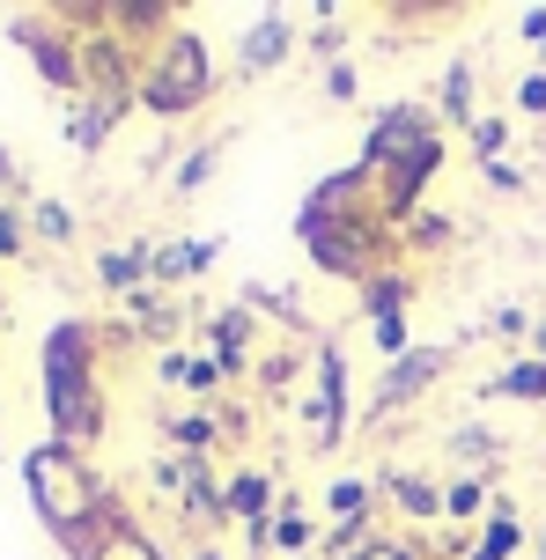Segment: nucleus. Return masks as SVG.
<instances>
[{"label":"nucleus","instance_id":"nucleus-6","mask_svg":"<svg viewBox=\"0 0 546 560\" xmlns=\"http://www.w3.org/2000/svg\"><path fill=\"white\" fill-rule=\"evenodd\" d=\"M451 362H458V347H451V339H429V347H414V354H399V362H384L370 406H362V428H384L392 413L421 406V392H429V384H435Z\"/></svg>","mask_w":546,"mask_h":560},{"label":"nucleus","instance_id":"nucleus-1","mask_svg":"<svg viewBox=\"0 0 546 560\" xmlns=\"http://www.w3.org/2000/svg\"><path fill=\"white\" fill-rule=\"evenodd\" d=\"M295 244H303V258L325 280H355V288L370 273H384V266H399V236L376 214V177L362 163L333 170V177H317L311 192H303Z\"/></svg>","mask_w":546,"mask_h":560},{"label":"nucleus","instance_id":"nucleus-34","mask_svg":"<svg viewBox=\"0 0 546 560\" xmlns=\"http://www.w3.org/2000/svg\"><path fill=\"white\" fill-rule=\"evenodd\" d=\"M518 112H532V118H546V67H532L518 82Z\"/></svg>","mask_w":546,"mask_h":560},{"label":"nucleus","instance_id":"nucleus-24","mask_svg":"<svg viewBox=\"0 0 546 560\" xmlns=\"http://www.w3.org/2000/svg\"><path fill=\"white\" fill-rule=\"evenodd\" d=\"M171 428V443H177V457H214V443H222V428L207 413H171L163 420Z\"/></svg>","mask_w":546,"mask_h":560},{"label":"nucleus","instance_id":"nucleus-30","mask_svg":"<svg viewBox=\"0 0 546 560\" xmlns=\"http://www.w3.org/2000/svg\"><path fill=\"white\" fill-rule=\"evenodd\" d=\"M451 236H458V229L443 222V214H414V222H406V244H414V252H451Z\"/></svg>","mask_w":546,"mask_h":560},{"label":"nucleus","instance_id":"nucleus-33","mask_svg":"<svg viewBox=\"0 0 546 560\" xmlns=\"http://www.w3.org/2000/svg\"><path fill=\"white\" fill-rule=\"evenodd\" d=\"M214 428H222V443H252V406L222 398V406H214Z\"/></svg>","mask_w":546,"mask_h":560},{"label":"nucleus","instance_id":"nucleus-31","mask_svg":"<svg viewBox=\"0 0 546 560\" xmlns=\"http://www.w3.org/2000/svg\"><path fill=\"white\" fill-rule=\"evenodd\" d=\"M30 229H37V236H45V244H74V214H67V207H59V199H45V207H37V214H30Z\"/></svg>","mask_w":546,"mask_h":560},{"label":"nucleus","instance_id":"nucleus-45","mask_svg":"<svg viewBox=\"0 0 546 560\" xmlns=\"http://www.w3.org/2000/svg\"><path fill=\"white\" fill-rule=\"evenodd\" d=\"M539 67H546V45H539Z\"/></svg>","mask_w":546,"mask_h":560},{"label":"nucleus","instance_id":"nucleus-16","mask_svg":"<svg viewBox=\"0 0 546 560\" xmlns=\"http://www.w3.org/2000/svg\"><path fill=\"white\" fill-rule=\"evenodd\" d=\"M222 258V236H193V244H155V288H185V280H200L207 266Z\"/></svg>","mask_w":546,"mask_h":560},{"label":"nucleus","instance_id":"nucleus-38","mask_svg":"<svg viewBox=\"0 0 546 560\" xmlns=\"http://www.w3.org/2000/svg\"><path fill=\"white\" fill-rule=\"evenodd\" d=\"M488 325H495L488 339H518V332H532V325H524V310H495Z\"/></svg>","mask_w":546,"mask_h":560},{"label":"nucleus","instance_id":"nucleus-10","mask_svg":"<svg viewBox=\"0 0 546 560\" xmlns=\"http://www.w3.org/2000/svg\"><path fill=\"white\" fill-rule=\"evenodd\" d=\"M435 133H443L435 104H421V96H406V104H384V112L370 118V133H362V170L399 163L406 148H421V140H435Z\"/></svg>","mask_w":546,"mask_h":560},{"label":"nucleus","instance_id":"nucleus-22","mask_svg":"<svg viewBox=\"0 0 546 560\" xmlns=\"http://www.w3.org/2000/svg\"><path fill=\"white\" fill-rule=\"evenodd\" d=\"M376 502H384V487H376V479H355V472L325 487V516H333V524H370Z\"/></svg>","mask_w":546,"mask_h":560},{"label":"nucleus","instance_id":"nucleus-14","mask_svg":"<svg viewBox=\"0 0 546 560\" xmlns=\"http://www.w3.org/2000/svg\"><path fill=\"white\" fill-rule=\"evenodd\" d=\"M252 332H259V325H252V310H244V303L214 310V325H207V339H214V369H222L230 384L252 369Z\"/></svg>","mask_w":546,"mask_h":560},{"label":"nucleus","instance_id":"nucleus-37","mask_svg":"<svg viewBox=\"0 0 546 560\" xmlns=\"http://www.w3.org/2000/svg\"><path fill=\"white\" fill-rule=\"evenodd\" d=\"M480 177H488L495 192H518L524 185V170H510V163H480Z\"/></svg>","mask_w":546,"mask_h":560},{"label":"nucleus","instance_id":"nucleus-2","mask_svg":"<svg viewBox=\"0 0 546 560\" xmlns=\"http://www.w3.org/2000/svg\"><path fill=\"white\" fill-rule=\"evenodd\" d=\"M96 347H104V325L89 317H59L45 332V413H53V443L89 450L104 435V384H96Z\"/></svg>","mask_w":546,"mask_h":560},{"label":"nucleus","instance_id":"nucleus-39","mask_svg":"<svg viewBox=\"0 0 546 560\" xmlns=\"http://www.w3.org/2000/svg\"><path fill=\"white\" fill-rule=\"evenodd\" d=\"M524 45H532V52H539V45H546V8H524Z\"/></svg>","mask_w":546,"mask_h":560},{"label":"nucleus","instance_id":"nucleus-7","mask_svg":"<svg viewBox=\"0 0 546 560\" xmlns=\"http://www.w3.org/2000/svg\"><path fill=\"white\" fill-rule=\"evenodd\" d=\"M362 317H370V339L384 347V362H399V354H414V295H421V280L406 273V266H384V273H370L362 288Z\"/></svg>","mask_w":546,"mask_h":560},{"label":"nucleus","instance_id":"nucleus-42","mask_svg":"<svg viewBox=\"0 0 546 560\" xmlns=\"http://www.w3.org/2000/svg\"><path fill=\"white\" fill-rule=\"evenodd\" d=\"M0 192H15V163H8V148H0Z\"/></svg>","mask_w":546,"mask_h":560},{"label":"nucleus","instance_id":"nucleus-19","mask_svg":"<svg viewBox=\"0 0 546 560\" xmlns=\"http://www.w3.org/2000/svg\"><path fill=\"white\" fill-rule=\"evenodd\" d=\"M325 538H317V516L295 494H281V509H274V553H288V560H311Z\"/></svg>","mask_w":546,"mask_h":560},{"label":"nucleus","instance_id":"nucleus-3","mask_svg":"<svg viewBox=\"0 0 546 560\" xmlns=\"http://www.w3.org/2000/svg\"><path fill=\"white\" fill-rule=\"evenodd\" d=\"M23 479H30V502H37V516H45V532L53 538H74L104 509V479L89 472V457L74 443H37L23 457Z\"/></svg>","mask_w":546,"mask_h":560},{"label":"nucleus","instance_id":"nucleus-4","mask_svg":"<svg viewBox=\"0 0 546 560\" xmlns=\"http://www.w3.org/2000/svg\"><path fill=\"white\" fill-rule=\"evenodd\" d=\"M214 96V52H207V37L193 23H177L141 67V112H155L163 126L177 118H193Z\"/></svg>","mask_w":546,"mask_h":560},{"label":"nucleus","instance_id":"nucleus-20","mask_svg":"<svg viewBox=\"0 0 546 560\" xmlns=\"http://www.w3.org/2000/svg\"><path fill=\"white\" fill-rule=\"evenodd\" d=\"M163 384H177V392H193V398H222V369H214V354H185V347H171L163 354Z\"/></svg>","mask_w":546,"mask_h":560},{"label":"nucleus","instance_id":"nucleus-12","mask_svg":"<svg viewBox=\"0 0 546 560\" xmlns=\"http://www.w3.org/2000/svg\"><path fill=\"white\" fill-rule=\"evenodd\" d=\"M222 509H230V524H244V532H266L274 509H281V487H274V472L244 465L236 479H222Z\"/></svg>","mask_w":546,"mask_h":560},{"label":"nucleus","instance_id":"nucleus-28","mask_svg":"<svg viewBox=\"0 0 546 560\" xmlns=\"http://www.w3.org/2000/svg\"><path fill=\"white\" fill-rule=\"evenodd\" d=\"M214 163H222V148H214V140H200V148H185V163H177V192H200L207 177H214Z\"/></svg>","mask_w":546,"mask_h":560},{"label":"nucleus","instance_id":"nucleus-43","mask_svg":"<svg viewBox=\"0 0 546 560\" xmlns=\"http://www.w3.org/2000/svg\"><path fill=\"white\" fill-rule=\"evenodd\" d=\"M532 354H539V362H546V325H532Z\"/></svg>","mask_w":546,"mask_h":560},{"label":"nucleus","instance_id":"nucleus-29","mask_svg":"<svg viewBox=\"0 0 546 560\" xmlns=\"http://www.w3.org/2000/svg\"><path fill=\"white\" fill-rule=\"evenodd\" d=\"M495 450H502V435H495V428H458V435H451V457L480 465V472L495 465Z\"/></svg>","mask_w":546,"mask_h":560},{"label":"nucleus","instance_id":"nucleus-40","mask_svg":"<svg viewBox=\"0 0 546 560\" xmlns=\"http://www.w3.org/2000/svg\"><path fill=\"white\" fill-rule=\"evenodd\" d=\"M185 560H222V546H207V538H193V546H185Z\"/></svg>","mask_w":546,"mask_h":560},{"label":"nucleus","instance_id":"nucleus-32","mask_svg":"<svg viewBox=\"0 0 546 560\" xmlns=\"http://www.w3.org/2000/svg\"><path fill=\"white\" fill-rule=\"evenodd\" d=\"M355 89H362V67L355 59H333L325 67V104H355Z\"/></svg>","mask_w":546,"mask_h":560},{"label":"nucleus","instance_id":"nucleus-44","mask_svg":"<svg viewBox=\"0 0 546 560\" xmlns=\"http://www.w3.org/2000/svg\"><path fill=\"white\" fill-rule=\"evenodd\" d=\"M532 560H546V532H539V553H532Z\"/></svg>","mask_w":546,"mask_h":560},{"label":"nucleus","instance_id":"nucleus-21","mask_svg":"<svg viewBox=\"0 0 546 560\" xmlns=\"http://www.w3.org/2000/svg\"><path fill=\"white\" fill-rule=\"evenodd\" d=\"M518 553H524V524H518V509L495 502V516L480 524V538L465 546V560H518Z\"/></svg>","mask_w":546,"mask_h":560},{"label":"nucleus","instance_id":"nucleus-41","mask_svg":"<svg viewBox=\"0 0 546 560\" xmlns=\"http://www.w3.org/2000/svg\"><path fill=\"white\" fill-rule=\"evenodd\" d=\"M347 560H392V546H355Z\"/></svg>","mask_w":546,"mask_h":560},{"label":"nucleus","instance_id":"nucleus-23","mask_svg":"<svg viewBox=\"0 0 546 560\" xmlns=\"http://www.w3.org/2000/svg\"><path fill=\"white\" fill-rule=\"evenodd\" d=\"M480 398H518V406H539V398H546V362H539V354H524V362L495 369L488 384H480Z\"/></svg>","mask_w":546,"mask_h":560},{"label":"nucleus","instance_id":"nucleus-9","mask_svg":"<svg viewBox=\"0 0 546 560\" xmlns=\"http://www.w3.org/2000/svg\"><path fill=\"white\" fill-rule=\"evenodd\" d=\"M435 170H443V133L421 140V148H406L399 163L370 170V177H376V214H384L392 229H406V222H414V207H421V192L435 185Z\"/></svg>","mask_w":546,"mask_h":560},{"label":"nucleus","instance_id":"nucleus-5","mask_svg":"<svg viewBox=\"0 0 546 560\" xmlns=\"http://www.w3.org/2000/svg\"><path fill=\"white\" fill-rule=\"evenodd\" d=\"M340 435H347V347L317 339L311 384H303V443L325 457V450H340Z\"/></svg>","mask_w":546,"mask_h":560},{"label":"nucleus","instance_id":"nucleus-17","mask_svg":"<svg viewBox=\"0 0 546 560\" xmlns=\"http://www.w3.org/2000/svg\"><path fill=\"white\" fill-rule=\"evenodd\" d=\"M376 487L399 502L406 524H435V516H443V487H435V479H421V472H406V465H392V472L376 479Z\"/></svg>","mask_w":546,"mask_h":560},{"label":"nucleus","instance_id":"nucleus-11","mask_svg":"<svg viewBox=\"0 0 546 560\" xmlns=\"http://www.w3.org/2000/svg\"><path fill=\"white\" fill-rule=\"evenodd\" d=\"M303 45V23L288 15V8H259L252 23H244V37H236V82H259V74H274L288 52Z\"/></svg>","mask_w":546,"mask_h":560},{"label":"nucleus","instance_id":"nucleus-13","mask_svg":"<svg viewBox=\"0 0 546 560\" xmlns=\"http://www.w3.org/2000/svg\"><path fill=\"white\" fill-rule=\"evenodd\" d=\"M171 30H177V8H171V0H112V37H118V45L155 52Z\"/></svg>","mask_w":546,"mask_h":560},{"label":"nucleus","instance_id":"nucleus-8","mask_svg":"<svg viewBox=\"0 0 546 560\" xmlns=\"http://www.w3.org/2000/svg\"><path fill=\"white\" fill-rule=\"evenodd\" d=\"M8 37L37 59V74H45L67 104H82V96H89V89H82V37H67L53 15H15V23H8Z\"/></svg>","mask_w":546,"mask_h":560},{"label":"nucleus","instance_id":"nucleus-25","mask_svg":"<svg viewBox=\"0 0 546 560\" xmlns=\"http://www.w3.org/2000/svg\"><path fill=\"white\" fill-rule=\"evenodd\" d=\"M443 516H451V524H488V516H495L488 479H458V487H443Z\"/></svg>","mask_w":546,"mask_h":560},{"label":"nucleus","instance_id":"nucleus-27","mask_svg":"<svg viewBox=\"0 0 546 560\" xmlns=\"http://www.w3.org/2000/svg\"><path fill=\"white\" fill-rule=\"evenodd\" d=\"M96 560H171V553H163V546H155V538H148L141 524H133V516H126V524L112 532V546H104Z\"/></svg>","mask_w":546,"mask_h":560},{"label":"nucleus","instance_id":"nucleus-26","mask_svg":"<svg viewBox=\"0 0 546 560\" xmlns=\"http://www.w3.org/2000/svg\"><path fill=\"white\" fill-rule=\"evenodd\" d=\"M465 133H473V163H502V148H510V118L502 112H480Z\"/></svg>","mask_w":546,"mask_h":560},{"label":"nucleus","instance_id":"nucleus-35","mask_svg":"<svg viewBox=\"0 0 546 560\" xmlns=\"http://www.w3.org/2000/svg\"><path fill=\"white\" fill-rule=\"evenodd\" d=\"M15 252H23V214L0 199V258H15Z\"/></svg>","mask_w":546,"mask_h":560},{"label":"nucleus","instance_id":"nucleus-36","mask_svg":"<svg viewBox=\"0 0 546 560\" xmlns=\"http://www.w3.org/2000/svg\"><path fill=\"white\" fill-rule=\"evenodd\" d=\"M288 376H295V347H281V354H266V362H259V384H274V392H281Z\"/></svg>","mask_w":546,"mask_h":560},{"label":"nucleus","instance_id":"nucleus-18","mask_svg":"<svg viewBox=\"0 0 546 560\" xmlns=\"http://www.w3.org/2000/svg\"><path fill=\"white\" fill-rule=\"evenodd\" d=\"M126 112H133V104H96V96H82V104H67V140H74L82 155H96Z\"/></svg>","mask_w":546,"mask_h":560},{"label":"nucleus","instance_id":"nucleus-15","mask_svg":"<svg viewBox=\"0 0 546 560\" xmlns=\"http://www.w3.org/2000/svg\"><path fill=\"white\" fill-rule=\"evenodd\" d=\"M435 118H451V126H473V118H480V59H473V52H458L451 67H443Z\"/></svg>","mask_w":546,"mask_h":560}]
</instances>
